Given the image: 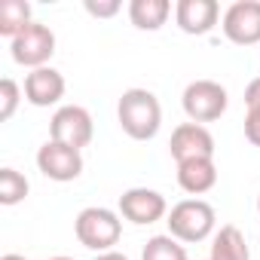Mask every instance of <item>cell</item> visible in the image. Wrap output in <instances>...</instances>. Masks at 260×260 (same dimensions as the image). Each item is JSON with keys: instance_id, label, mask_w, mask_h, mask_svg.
I'll return each mask as SVG.
<instances>
[{"instance_id": "12", "label": "cell", "mask_w": 260, "mask_h": 260, "mask_svg": "<svg viewBox=\"0 0 260 260\" xmlns=\"http://www.w3.org/2000/svg\"><path fill=\"white\" fill-rule=\"evenodd\" d=\"M64 98V77L55 68H37L25 77V101L34 107H49Z\"/></svg>"}, {"instance_id": "25", "label": "cell", "mask_w": 260, "mask_h": 260, "mask_svg": "<svg viewBox=\"0 0 260 260\" xmlns=\"http://www.w3.org/2000/svg\"><path fill=\"white\" fill-rule=\"evenodd\" d=\"M49 260H74V257H64V254H58V257H49Z\"/></svg>"}, {"instance_id": "11", "label": "cell", "mask_w": 260, "mask_h": 260, "mask_svg": "<svg viewBox=\"0 0 260 260\" xmlns=\"http://www.w3.org/2000/svg\"><path fill=\"white\" fill-rule=\"evenodd\" d=\"M220 19L217 0H178L175 7V22L184 34H208Z\"/></svg>"}, {"instance_id": "8", "label": "cell", "mask_w": 260, "mask_h": 260, "mask_svg": "<svg viewBox=\"0 0 260 260\" xmlns=\"http://www.w3.org/2000/svg\"><path fill=\"white\" fill-rule=\"evenodd\" d=\"M37 169L49 178V181H58V184H68V181H77L83 175V156L80 150L74 147H64L58 141H46L40 150H37Z\"/></svg>"}, {"instance_id": "17", "label": "cell", "mask_w": 260, "mask_h": 260, "mask_svg": "<svg viewBox=\"0 0 260 260\" xmlns=\"http://www.w3.org/2000/svg\"><path fill=\"white\" fill-rule=\"evenodd\" d=\"M141 260H190L184 245L172 236H153L147 239L144 251H141Z\"/></svg>"}, {"instance_id": "5", "label": "cell", "mask_w": 260, "mask_h": 260, "mask_svg": "<svg viewBox=\"0 0 260 260\" xmlns=\"http://www.w3.org/2000/svg\"><path fill=\"white\" fill-rule=\"evenodd\" d=\"M92 135H95V122H92L89 110L80 104H64L49 119V138L64 147L83 150V147H89Z\"/></svg>"}, {"instance_id": "24", "label": "cell", "mask_w": 260, "mask_h": 260, "mask_svg": "<svg viewBox=\"0 0 260 260\" xmlns=\"http://www.w3.org/2000/svg\"><path fill=\"white\" fill-rule=\"evenodd\" d=\"M0 260H28V257H22V254H4Z\"/></svg>"}, {"instance_id": "9", "label": "cell", "mask_w": 260, "mask_h": 260, "mask_svg": "<svg viewBox=\"0 0 260 260\" xmlns=\"http://www.w3.org/2000/svg\"><path fill=\"white\" fill-rule=\"evenodd\" d=\"M169 150H172L175 162L214 159V135L208 132L205 125H199V122H181L175 132H172Z\"/></svg>"}, {"instance_id": "6", "label": "cell", "mask_w": 260, "mask_h": 260, "mask_svg": "<svg viewBox=\"0 0 260 260\" xmlns=\"http://www.w3.org/2000/svg\"><path fill=\"white\" fill-rule=\"evenodd\" d=\"M10 52H13V61L22 68H31V71L46 68V61L55 52V34L46 25L31 22L16 40H10Z\"/></svg>"}, {"instance_id": "18", "label": "cell", "mask_w": 260, "mask_h": 260, "mask_svg": "<svg viewBox=\"0 0 260 260\" xmlns=\"http://www.w3.org/2000/svg\"><path fill=\"white\" fill-rule=\"evenodd\" d=\"M28 196V178L16 169H0V202L19 205Z\"/></svg>"}, {"instance_id": "1", "label": "cell", "mask_w": 260, "mask_h": 260, "mask_svg": "<svg viewBox=\"0 0 260 260\" xmlns=\"http://www.w3.org/2000/svg\"><path fill=\"white\" fill-rule=\"evenodd\" d=\"M116 119L128 138L150 141V138H156L159 125H162L159 98L150 89H125L119 104H116Z\"/></svg>"}, {"instance_id": "14", "label": "cell", "mask_w": 260, "mask_h": 260, "mask_svg": "<svg viewBox=\"0 0 260 260\" xmlns=\"http://www.w3.org/2000/svg\"><path fill=\"white\" fill-rule=\"evenodd\" d=\"M208 260H251V251H248V242H245L242 230L233 226V223L220 226L211 236V254H208Z\"/></svg>"}, {"instance_id": "13", "label": "cell", "mask_w": 260, "mask_h": 260, "mask_svg": "<svg viewBox=\"0 0 260 260\" xmlns=\"http://www.w3.org/2000/svg\"><path fill=\"white\" fill-rule=\"evenodd\" d=\"M178 184L190 196H202L217 184V166L214 159H190L178 162Z\"/></svg>"}, {"instance_id": "4", "label": "cell", "mask_w": 260, "mask_h": 260, "mask_svg": "<svg viewBox=\"0 0 260 260\" xmlns=\"http://www.w3.org/2000/svg\"><path fill=\"white\" fill-rule=\"evenodd\" d=\"M181 104H184V113L190 116V122L205 125V122H214V119H220L226 113L230 98H226V89L220 83H214V80H193L184 89Z\"/></svg>"}, {"instance_id": "23", "label": "cell", "mask_w": 260, "mask_h": 260, "mask_svg": "<svg viewBox=\"0 0 260 260\" xmlns=\"http://www.w3.org/2000/svg\"><path fill=\"white\" fill-rule=\"evenodd\" d=\"M95 260H128L125 254H119V251H104V254H98Z\"/></svg>"}, {"instance_id": "15", "label": "cell", "mask_w": 260, "mask_h": 260, "mask_svg": "<svg viewBox=\"0 0 260 260\" xmlns=\"http://www.w3.org/2000/svg\"><path fill=\"white\" fill-rule=\"evenodd\" d=\"M172 16L169 0H132L128 4V19L138 31H159Z\"/></svg>"}, {"instance_id": "26", "label": "cell", "mask_w": 260, "mask_h": 260, "mask_svg": "<svg viewBox=\"0 0 260 260\" xmlns=\"http://www.w3.org/2000/svg\"><path fill=\"white\" fill-rule=\"evenodd\" d=\"M257 211H260V196H257Z\"/></svg>"}, {"instance_id": "16", "label": "cell", "mask_w": 260, "mask_h": 260, "mask_svg": "<svg viewBox=\"0 0 260 260\" xmlns=\"http://www.w3.org/2000/svg\"><path fill=\"white\" fill-rule=\"evenodd\" d=\"M31 25V4L25 0H4L0 4V34L16 40Z\"/></svg>"}, {"instance_id": "10", "label": "cell", "mask_w": 260, "mask_h": 260, "mask_svg": "<svg viewBox=\"0 0 260 260\" xmlns=\"http://www.w3.org/2000/svg\"><path fill=\"white\" fill-rule=\"evenodd\" d=\"M119 214L125 220H132L138 226L144 223H156L169 214V202L162 193L156 190H147V187H132V190H125L119 196Z\"/></svg>"}, {"instance_id": "22", "label": "cell", "mask_w": 260, "mask_h": 260, "mask_svg": "<svg viewBox=\"0 0 260 260\" xmlns=\"http://www.w3.org/2000/svg\"><path fill=\"white\" fill-rule=\"evenodd\" d=\"M245 104H248V110L260 107V77L248 83V89H245Z\"/></svg>"}, {"instance_id": "3", "label": "cell", "mask_w": 260, "mask_h": 260, "mask_svg": "<svg viewBox=\"0 0 260 260\" xmlns=\"http://www.w3.org/2000/svg\"><path fill=\"white\" fill-rule=\"evenodd\" d=\"M169 236L178 242H202L214 233L217 214L205 199H184L169 211Z\"/></svg>"}, {"instance_id": "19", "label": "cell", "mask_w": 260, "mask_h": 260, "mask_svg": "<svg viewBox=\"0 0 260 260\" xmlns=\"http://www.w3.org/2000/svg\"><path fill=\"white\" fill-rule=\"evenodd\" d=\"M22 95H25V89H19V83L16 80H4L0 83V119H10L13 113H16V107H19V101H22Z\"/></svg>"}, {"instance_id": "20", "label": "cell", "mask_w": 260, "mask_h": 260, "mask_svg": "<svg viewBox=\"0 0 260 260\" xmlns=\"http://www.w3.org/2000/svg\"><path fill=\"white\" fill-rule=\"evenodd\" d=\"M122 7H119V0H86V13L95 16V19H110L116 16Z\"/></svg>"}, {"instance_id": "21", "label": "cell", "mask_w": 260, "mask_h": 260, "mask_svg": "<svg viewBox=\"0 0 260 260\" xmlns=\"http://www.w3.org/2000/svg\"><path fill=\"white\" fill-rule=\"evenodd\" d=\"M245 138L254 147H260V107L248 110V116H245Z\"/></svg>"}, {"instance_id": "7", "label": "cell", "mask_w": 260, "mask_h": 260, "mask_svg": "<svg viewBox=\"0 0 260 260\" xmlns=\"http://www.w3.org/2000/svg\"><path fill=\"white\" fill-rule=\"evenodd\" d=\"M223 34L236 46L260 43V0H236L223 13Z\"/></svg>"}, {"instance_id": "2", "label": "cell", "mask_w": 260, "mask_h": 260, "mask_svg": "<svg viewBox=\"0 0 260 260\" xmlns=\"http://www.w3.org/2000/svg\"><path fill=\"white\" fill-rule=\"evenodd\" d=\"M74 233H77V242L89 251H113V245L119 242L122 236V220L116 211L110 208H101V205H89L77 214L74 220Z\"/></svg>"}]
</instances>
